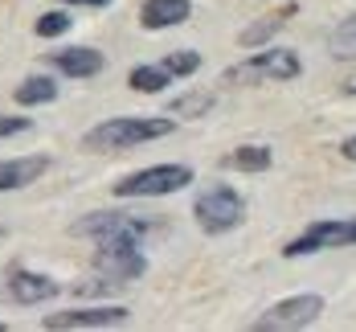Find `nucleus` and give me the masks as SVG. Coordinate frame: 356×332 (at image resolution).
<instances>
[{
    "instance_id": "5",
    "label": "nucleus",
    "mask_w": 356,
    "mask_h": 332,
    "mask_svg": "<svg viewBox=\"0 0 356 332\" xmlns=\"http://www.w3.org/2000/svg\"><path fill=\"white\" fill-rule=\"evenodd\" d=\"M184 184H193V168L188 164H152V168H140L131 177L115 184L119 197H168V193H180Z\"/></svg>"
},
{
    "instance_id": "4",
    "label": "nucleus",
    "mask_w": 356,
    "mask_h": 332,
    "mask_svg": "<svg viewBox=\"0 0 356 332\" xmlns=\"http://www.w3.org/2000/svg\"><path fill=\"white\" fill-rule=\"evenodd\" d=\"M193 218H197V226L205 234H225V230H234L238 221L246 218V201L229 184H209L205 193H197Z\"/></svg>"
},
{
    "instance_id": "6",
    "label": "nucleus",
    "mask_w": 356,
    "mask_h": 332,
    "mask_svg": "<svg viewBox=\"0 0 356 332\" xmlns=\"http://www.w3.org/2000/svg\"><path fill=\"white\" fill-rule=\"evenodd\" d=\"M152 230H160V226L147 218H136V214H119V210H99V214H86L70 226V234L95 238V242H103V238H140L143 242Z\"/></svg>"
},
{
    "instance_id": "17",
    "label": "nucleus",
    "mask_w": 356,
    "mask_h": 332,
    "mask_svg": "<svg viewBox=\"0 0 356 332\" xmlns=\"http://www.w3.org/2000/svg\"><path fill=\"white\" fill-rule=\"evenodd\" d=\"M327 54L340 58V62H353L356 58V13L348 21H340L332 33H327Z\"/></svg>"
},
{
    "instance_id": "1",
    "label": "nucleus",
    "mask_w": 356,
    "mask_h": 332,
    "mask_svg": "<svg viewBox=\"0 0 356 332\" xmlns=\"http://www.w3.org/2000/svg\"><path fill=\"white\" fill-rule=\"evenodd\" d=\"M147 258L140 251V238H103L99 255H95V271L99 283H86L82 292H107V287H123L131 279H140Z\"/></svg>"
},
{
    "instance_id": "18",
    "label": "nucleus",
    "mask_w": 356,
    "mask_h": 332,
    "mask_svg": "<svg viewBox=\"0 0 356 332\" xmlns=\"http://www.w3.org/2000/svg\"><path fill=\"white\" fill-rule=\"evenodd\" d=\"M127 82H131V90H140V95H156V90H164V86L172 82V74L164 70V66H136V70L127 74Z\"/></svg>"
},
{
    "instance_id": "2",
    "label": "nucleus",
    "mask_w": 356,
    "mask_h": 332,
    "mask_svg": "<svg viewBox=\"0 0 356 332\" xmlns=\"http://www.w3.org/2000/svg\"><path fill=\"white\" fill-rule=\"evenodd\" d=\"M172 119H107L99 127L86 132V148L95 152H127V148H140L147 140H164L172 136Z\"/></svg>"
},
{
    "instance_id": "8",
    "label": "nucleus",
    "mask_w": 356,
    "mask_h": 332,
    "mask_svg": "<svg viewBox=\"0 0 356 332\" xmlns=\"http://www.w3.org/2000/svg\"><path fill=\"white\" fill-rule=\"evenodd\" d=\"M320 312H323V295H291V299H279L266 316H258V320H254V329H258V332L307 329Z\"/></svg>"
},
{
    "instance_id": "16",
    "label": "nucleus",
    "mask_w": 356,
    "mask_h": 332,
    "mask_svg": "<svg viewBox=\"0 0 356 332\" xmlns=\"http://www.w3.org/2000/svg\"><path fill=\"white\" fill-rule=\"evenodd\" d=\"M54 99H58V82H54V78H45V74H33V78H25V82L17 86V103H21V107L54 103Z\"/></svg>"
},
{
    "instance_id": "3",
    "label": "nucleus",
    "mask_w": 356,
    "mask_h": 332,
    "mask_svg": "<svg viewBox=\"0 0 356 332\" xmlns=\"http://www.w3.org/2000/svg\"><path fill=\"white\" fill-rule=\"evenodd\" d=\"M299 70H303V62H299L295 49L270 45V49H258L246 62L229 66L221 78H225L229 86H254V82H291V78H299Z\"/></svg>"
},
{
    "instance_id": "22",
    "label": "nucleus",
    "mask_w": 356,
    "mask_h": 332,
    "mask_svg": "<svg viewBox=\"0 0 356 332\" xmlns=\"http://www.w3.org/2000/svg\"><path fill=\"white\" fill-rule=\"evenodd\" d=\"M21 132H29V119L25 115H0V140L21 136Z\"/></svg>"
},
{
    "instance_id": "7",
    "label": "nucleus",
    "mask_w": 356,
    "mask_h": 332,
    "mask_svg": "<svg viewBox=\"0 0 356 332\" xmlns=\"http://www.w3.org/2000/svg\"><path fill=\"white\" fill-rule=\"evenodd\" d=\"M332 246H356V218L353 221H312L299 238H291L283 246L286 258L316 255V251H332Z\"/></svg>"
},
{
    "instance_id": "11",
    "label": "nucleus",
    "mask_w": 356,
    "mask_h": 332,
    "mask_svg": "<svg viewBox=\"0 0 356 332\" xmlns=\"http://www.w3.org/2000/svg\"><path fill=\"white\" fill-rule=\"evenodd\" d=\"M8 292L17 303H45L49 295H58V283L49 279V275H37V271H13L8 275Z\"/></svg>"
},
{
    "instance_id": "12",
    "label": "nucleus",
    "mask_w": 356,
    "mask_h": 332,
    "mask_svg": "<svg viewBox=\"0 0 356 332\" xmlns=\"http://www.w3.org/2000/svg\"><path fill=\"white\" fill-rule=\"evenodd\" d=\"M49 168L45 156H21V160H0V193H13V189H25L33 184L41 173Z\"/></svg>"
},
{
    "instance_id": "19",
    "label": "nucleus",
    "mask_w": 356,
    "mask_h": 332,
    "mask_svg": "<svg viewBox=\"0 0 356 332\" xmlns=\"http://www.w3.org/2000/svg\"><path fill=\"white\" fill-rule=\"evenodd\" d=\"M168 111H172V115H188V119H201V115L213 111V95H209V90H188V95L172 99Z\"/></svg>"
},
{
    "instance_id": "21",
    "label": "nucleus",
    "mask_w": 356,
    "mask_h": 332,
    "mask_svg": "<svg viewBox=\"0 0 356 332\" xmlns=\"http://www.w3.org/2000/svg\"><path fill=\"white\" fill-rule=\"evenodd\" d=\"M66 29H70V17L66 13H45L37 21V33L41 37H58V33H66Z\"/></svg>"
},
{
    "instance_id": "20",
    "label": "nucleus",
    "mask_w": 356,
    "mask_h": 332,
    "mask_svg": "<svg viewBox=\"0 0 356 332\" xmlns=\"http://www.w3.org/2000/svg\"><path fill=\"white\" fill-rule=\"evenodd\" d=\"M160 66H164V70L172 74V78H188V74H193L197 66H201V58H197L193 49H177V54H168V58H164Z\"/></svg>"
},
{
    "instance_id": "25",
    "label": "nucleus",
    "mask_w": 356,
    "mask_h": 332,
    "mask_svg": "<svg viewBox=\"0 0 356 332\" xmlns=\"http://www.w3.org/2000/svg\"><path fill=\"white\" fill-rule=\"evenodd\" d=\"M70 4H90V8H103V4H111V0H70Z\"/></svg>"
},
{
    "instance_id": "14",
    "label": "nucleus",
    "mask_w": 356,
    "mask_h": 332,
    "mask_svg": "<svg viewBox=\"0 0 356 332\" xmlns=\"http://www.w3.org/2000/svg\"><path fill=\"white\" fill-rule=\"evenodd\" d=\"M291 17H295V4H283V8H279L275 17H262V21H254L250 29H242V37H238V41H242L246 49H258V45H266L270 37L279 33V29H283Z\"/></svg>"
},
{
    "instance_id": "15",
    "label": "nucleus",
    "mask_w": 356,
    "mask_h": 332,
    "mask_svg": "<svg viewBox=\"0 0 356 332\" xmlns=\"http://www.w3.org/2000/svg\"><path fill=\"white\" fill-rule=\"evenodd\" d=\"M270 148H262V144H242V148H234L221 164L225 168H242V173H266L270 168Z\"/></svg>"
},
{
    "instance_id": "23",
    "label": "nucleus",
    "mask_w": 356,
    "mask_h": 332,
    "mask_svg": "<svg viewBox=\"0 0 356 332\" xmlns=\"http://www.w3.org/2000/svg\"><path fill=\"white\" fill-rule=\"evenodd\" d=\"M340 156H344V160H353V164H356V136H353V140H344V144H340Z\"/></svg>"
},
{
    "instance_id": "13",
    "label": "nucleus",
    "mask_w": 356,
    "mask_h": 332,
    "mask_svg": "<svg viewBox=\"0 0 356 332\" xmlns=\"http://www.w3.org/2000/svg\"><path fill=\"white\" fill-rule=\"evenodd\" d=\"M54 66H58L62 74H70V78H95V74L103 70V54L90 49V45L58 49V54H54Z\"/></svg>"
},
{
    "instance_id": "9",
    "label": "nucleus",
    "mask_w": 356,
    "mask_h": 332,
    "mask_svg": "<svg viewBox=\"0 0 356 332\" xmlns=\"http://www.w3.org/2000/svg\"><path fill=\"white\" fill-rule=\"evenodd\" d=\"M127 320V308L119 303H103V308H74V312H54L45 316L41 324L45 329H111V324H123Z\"/></svg>"
},
{
    "instance_id": "10",
    "label": "nucleus",
    "mask_w": 356,
    "mask_h": 332,
    "mask_svg": "<svg viewBox=\"0 0 356 332\" xmlns=\"http://www.w3.org/2000/svg\"><path fill=\"white\" fill-rule=\"evenodd\" d=\"M188 17H193L188 0H143V8H140L143 29H172V25H184Z\"/></svg>"
},
{
    "instance_id": "26",
    "label": "nucleus",
    "mask_w": 356,
    "mask_h": 332,
    "mask_svg": "<svg viewBox=\"0 0 356 332\" xmlns=\"http://www.w3.org/2000/svg\"><path fill=\"white\" fill-rule=\"evenodd\" d=\"M0 242H4V226H0Z\"/></svg>"
},
{
    "instance_id": "24",
    "label": "nucleus",
    "mask_w": 356,
    "mask_h": 332,
    "mask_svg": "<svg viewBox=\"0 0 356 332\" xmlns=\"http://www.w3.org/2000/svg\"><path fill=\"white\" fill-rule=\"evenodd\" d=\"M344 95H356V70L344 78Z\"/></svg>"
}]
</instances>
